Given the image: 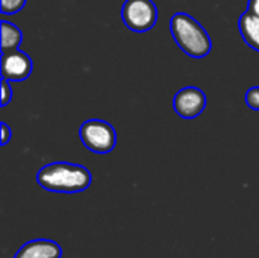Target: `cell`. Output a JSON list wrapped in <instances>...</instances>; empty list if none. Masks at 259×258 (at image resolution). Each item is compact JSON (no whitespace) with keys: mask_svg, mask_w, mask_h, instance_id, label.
Instances as JSON below:
<instances>
[{"mask_svg":"<svg viewBox=\"0 0 259 258\" xmlns=\"http://www.w3.org/2000/svg\"><path fill=\"white\" fill-rule=\"evenodd\" d=\"M0 30H2V38H0L2 53L18 50L21 40H23V33L18 29V26H15L14 23H9L6 20H2Z\"/></svg>","mask_w":259,"mask_h":258,"instance_id":"cell-9","label":"cell"},{"mask_svg":"<svg viewBox=\"0 0 259 258\" xmlns=\"http://www.w3.org/2000/svg\"><path fill=\"white\" fill-rule=\"evenodd\" d=\"M82 144L94 154H109L117 144L114 126L100 119H91L82 123L79 129Z\"/></svg>","mask_w":259,"mask_h":258,"instance_id":"cell-3","label":"cell"},{"mask_svg":"<svg viewBox=\"0 0 259 258\" xmlns=\"http://www.w3.org/2000/svg\"><path fill=\"white\" fill-rule=\"evenodd\" d=\"M26 5V0H0V11L3 15H12L21 11Z\"/></svg>","mask_w":259,"mask_h":258,"instance_id":"cell-10","label":"cell"},{"mask_svg":"<svg viewBox=\"0 0 259 258\" xmlns=\"http://www.w3.org/2000/svg\"><path fill=\"white\" fill-rule=\"evenodd\" d=\"M121 20L134 32H147L158 21V8L152 0H126L121 6Z\"/></svg>","mask_w":259,"mask_h":258,"instance_id":"cell-4","label":"cell"},{"mask_svg":"<svg viewBox=\"0 0 259 258\" xmlns=\"http://www.w3.org/2000/svg\"><path fill=\"white\" fill-rule=\"evenodd\" d=\"M206 94L197 87H185L173 97V106L182 119H196L206 108Z\"/></svg>","mask_w":259,"mask_h":258,"instance_id":"cell-5","label":"cell"},{"mask_svg":"<svg viewBox=\"0 0 259 258\" xmlns=\"http://www.w3.org/2000/svg\"><path fill=\"white\" fill-rule=\"evenodd\" d=\"M93 176L85 166L56 161L46 164L36 173V182L47 192L53 193H80L91 186Z\"/></svg>","mask_w":259,"mask_h":258,"instance_id":"cell-1","label":"cell"},{"mask_svg":"<svg viewBox=\"0 0 259 258\" xmlns=\"http://www.w3.org/2000/svg\"><path fill=\"white\" fill-rule=\"evenodd\" d=\"M2 78L9 82H20L30 76L33 64L27 53L21 50H14L8 53H2Z\"/></svg>","mask_w":259,"mask_h":258,"instance_id":"cell-6","label":"cell"},{"mask_svg":"<svg viewBox=\"0 0 259 258\" xmlns=\"http://www.w3.org/2000/svg\"><path fill=\"white\" fill-rule=\"evenodd\" d=\"M62 248L53 240H30L20 246L14 258H61Z\"/></svg>","mask_w":259,"mask_h":258,"instance_id":"cell-7","label":"cell"},{"mask_svg":"<svg viewBox=\"0 0 259 258\" xmlns=\"http://www.w3.org/2000/svg\"><path fill=\"white\" fill-rule=\"evenodd\" d=\"M249 11H252L253 14H256L259 17V0H249V6H247Z\"/></svg>","mask_w":259,"mask_h":258,"instance_id":"cell-14","label":"cell"},{"mask_svg":"<svg viewBox=\"0 0 259 258\" xmlns=\"http://www.w3.org/2000/svg\"><path fill=\"white\" fill-rule=\"evenodd\" d=\"M170 32L176 44L191 58H205L212 49V41L206 29L185 12H176L171 17Z\"/></svg>","mask_w":259,"mask_h":258,"instance_id":"cell-2","label":"cell"},{"mask_svg":"<svg viewBox=\"0 0 259 258\" xmlns=\"http://www.w3.org/2000/svg\"><path fill=\"white\" fill-rule=\"evenodd\" d=\"M0 85H2V99H0V106H6V105L11 102V99H12L14 93H12V88H11V85H9V81H8V79L2 78Z\"/></svg>","mask_w":259,"mask_h":258,"instance_id":"cell-12","label":"cell"},{"mask_svg":"<svg viewBox=\"0 0 259 258\" xmlns=\"http://www.w3.org/2000/svg\"><path fill=\"white\" fill-rule=\"evenodd\" d=\"M238 29L244 43L259 52V17L252 11H246L238 20Z\"/></svg>","mask_w":259,"mask_h":258,"instance_id":"cell-8","label":"cell"},{"mask_svg":"<svg viewBox=\"0 0 259 258\" xmlns=\"http://www.w3.org/2000/svg\"><path fill=\"white\" fill-rule=\"evenodd\" d=\"M0 128H2L0 144H2V146H6V144H8V141H9V140H11V137H12V131H11V128H9L5 122H2Z\"/></svg>","mask_w":259,"mask_h":258,"instance_id":"cell-13","label":"cell"},{"mask_svg":"<svg viewBox=\"0 0 259 258\" xmlns=\"http://www.w3.org/2000/svg\"><path fill=\"white\" fill-rule=\"evenodd\" d=\"M246 103L250 109L259 111V87H252L246 93Z\"/></svg>","mask_w":259,"mask_h":258,"instance_id":"cell-11","label":"cell"}]
</instances>
